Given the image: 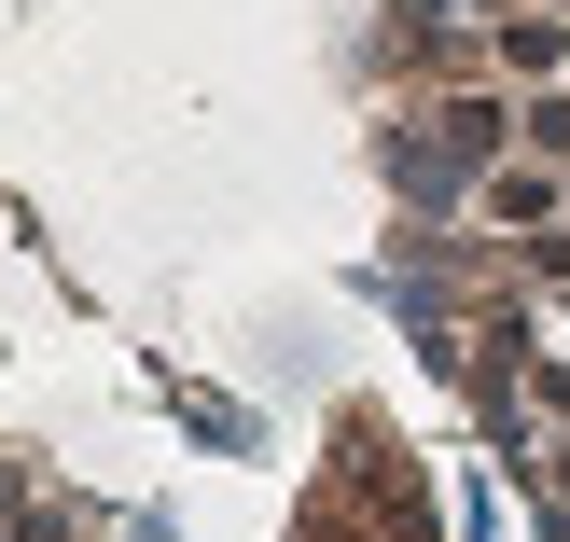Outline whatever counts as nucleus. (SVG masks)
Here are the masks:
<instances>
[{"label": "nucleus", "mask_w": 570, "mask_h": 542, "mask_svg": "<svg viewBox=\"0 0 570 542\" xmlns=\"http://www.w3.org/2000/svg\"><path fill=\"white\" fill-rule=\"evenodd\" d=\"M543 473H557V501H570V445H557V460H543Z\"/></svg>", "instance_id": "f257e3e1"}]
</instances>
